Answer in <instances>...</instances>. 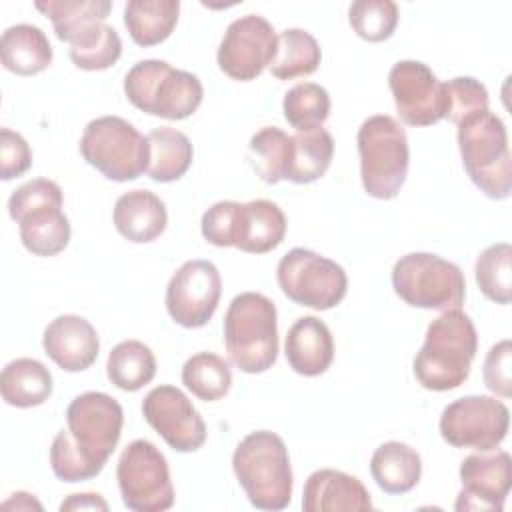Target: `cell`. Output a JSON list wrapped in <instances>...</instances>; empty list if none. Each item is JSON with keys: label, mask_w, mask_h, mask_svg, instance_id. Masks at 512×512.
<instances>
[{"label": "cell", "mask_w": 512, "mask_h": 512, "mask_svg": "<svg viewBox=\"0 0 512 512\" xmlns=\"http://www.w3.org/2000/svg\"><path fill=\"white\" fill-rule=\"evenodd\" d=\"M484 384L502 398L512 396V342L508 338L496 342L484 358Z\"/></svg>", "instance_id": "41"}, {"label": "cell", "mask_w": 512, "mask_h": 512, "mask_svg": "<svg viewBox=\"0 0 512 512\" xmlns=\"http://www.w3.org/2000/svg\"><path fill=\"white\" fill-rule=\"evenodd\" d=\"M224 344L230 360L246 374L270 370L278 358V314L260 292L232 298L224 316Z\"/></svg>", "instance_id": "5"}, {"label": "cell", "mask_w": 512, "mask_h": 512, "mask_svg": "<svg viewBox=\"0 0 512 512\" xmlns=\"http://www.w3.org/2000/svg\"><path fill=\"white\" fill-rule=\"evenodd\" d=\"M66 424L76 450L102 472L122 434L118 400L104 392L78 394L66 408Z\"/></svg>", "instance_id": "13"}, {"label": "cell", "mask_w": 512, "mask_h": 512, "mask_svg": "<svg viewBox=\"0 0 512 512\" xmlns=\"http://www.w3.org/2000/svg\"><path fill=\"white\" fill-rule=\"evenodd\" d=\"M0 56L6 70L18 76H34L52 62V46L42 28L16 24L2 32Z\"/></svg>", "instance_id": "24"}, {"label": "cell", "mask_w": 512, "mask_h": 512, "mask_svg": "<svg viewBox=\"0 0 512 512\" xmlns=\"http://www.w3.org/2000/svg\"><path fill=\"white\" fill-rule=\"evenodd\" d=\"M370 474L386 494H406L420 482L422 460L408 444L390 440L374 450Z\"/></svg>", "instance_id": "25"}, {"label": "cell", "mask_w": 512, "mask_h": 512, "mask_svg": "<svg viewBox=\"0 0 512 512\" xmlns=\"http://www.w3.org/2000/svg\"><path fill=\"white\" fill-rule=\"evenodd\" d=\"M116 480L128 510L162 512L174 504L168 462L148 440H132L122 450L116 466Z\"/></svg>", "instance_id": "12"}, {"label": "cell", "mask_w": 512, "mask_h": 512, "mask_svg": "<svg viewBox=\"0 0 512 512\" xmlns=\"http://www.w3.org/2000/svg\"><path fill=\"white\" fill-rule=\"evenodd\" d=\"M320 60V44L310 32L302 28H286L278 34L276 54L268 70L278 80H292L316 72Z\"/></svg>", "instance_id": "31"}, {"label": "cell", "mask_w": 512, "mask_h": 512, "mask_svg": "<svg viewBox=\"0 0 512 512\" xmlns=\"http://www.w3.org/2000/svg\"><path fill=\"white\" fill-rule=\"evenodd\" d=\"M148 140V168L146 174L154 182H174L182 178L194 156L190 138L170 126L154 128L146 134Z\"/></svg>", "instance_id": "28"}, {"label": "cell", "mask_w": 512, "mask_h": 512, "mask_svg": "<svg viewBox=\"0 0 512 512\" xmlns=\"http://www.w3.org/2000/svg\"><path fill=\"white\" fill-rule=\"evenodd\" d=\"M62 512L68 510H108V502L96 494V492H84V494H70L62 504H60Z\"/></svg>", "instance_id": "43"}, {"label": "cell", "mask_w": 512, "mask_h": 512, "mask_svg": "<svg viewBox=\"0 0 512 512\" xmlns=\"http://www.w3.org/2000/svg\"><path fill=\"white\" fill-rule=\"evenodd\" d=\"M276 46L278 34L266 18L258 14L240 16L228 24L218 46V68L232 80H254L270 66Z\"/></svg>", "instance_id": "15"}, {"label": "cell", "mask_w": 512, "mask_h": 512, "mask_svg": "<svg viewBox=\"0 0 512 512\" xmlns=\"http://www.w3.org/2000/svg\"><path fill=\"white\" fill-rule=\"evenodd\" d=\"M50 466L58 480L62 482H82L100 474L96 466H92L72 444L70 432L60 430L50 446Z\"/></svg>", "instance_id": "39"}, {"label": "cell", "mask_w": 512, "mask_h": 512, "mask_svg": "<svg viewBox=\"0 0 512 512\" xmlns=\"http://www.w3.org/2000/svg\"><path fill=\"white\" fill-rule=\"evenodd\" d=\"M108 380L124 390L136 392L146 386L156 374V356L140 340H124L116 344L106 360Z\"/></svg>", "instance_id": "32"}, {"label": "cell", "mask_w": 512, "mask_h": 512, "mask_svg": "<svg viewBox=\"0 0 512 512\" xmlns=\"http://www.w3.org/2000/svg\"><path fill=\"white\" fill-rule=\"evenodd\" d=\"M304 512L372 510L370 492L356 478L342 470L322 468L308 476L302 492Z\"/></svg>", "instance_id": "21"}, {"label": "cell", "mask_w": 512, "mask_h": 512, "mask_svg": "<svg viewBox=\"0 0 512 512\" xmlns=\"http://www.w3.org/2000/svg\"><path fill=\"white\" fill-rule=\"evenodd\" d=\"M348 22L362 40L382 42L398 26V6L392 0H356L348 8Z\"/></svg>", "instance_id": "38"}, {"label": "cell", "mask_w": 512, "mask_h": 512, "mask_svg": "<svg viewBox=\"0 0 512 512\" xmlns=\"http://www.w3.org/2000/svg\"><path fill=\"white\" fill-rule=\"evenodd\" d=\"M178 14V0H130L124 6V26L138 46H154L172 34Z\"/></svg>", "instance_id": "29"}, {"label": "cell", "mask_w": 512, "mask_h": 512, "mask_svg": "<svg viewBox=\"0 0 512 512\" xmlns=\"http://www.w3.org/2000/svg\"><path fill=\"white\" fill-rule=\"evenodd\" d=\"M182 384L200 400L216 402L232 386V372L224 358L214 352H198L182 366Z\"/></svg>", "instance_id": "33"}, {"label": "cell", "mask_w": 512, "mask_h": 512, "mask_svg": "<svg viewBox=\"0 0 512 512\" xmlns=\"http://www.w3.org/2000/svg\"><path fill=\"white\" fill-rule=\"evenodd\" d=\"M462 490L454 508L462 510H496L504 502L512 486V460L506 450H488L470 454L460 464Z\"/></svg>", "instance_id": "19"}, {"label": "cell", "mask_w": 512, "mask_h": 512, "mask_svg": "<svg viewBox=\"0 0 512 512\" xmlns=\"http://www.w3.org/2000/svg\"><path fill=\"white\" fill-rule=\"evenodd\" d=\"M42 348L62 370L82 372L96 362L100 340L96 328L86 318L62 314L44 328Z\"/></svg>", "instance_id": "20"}, {"label": "cell", "mask_w": 512, "mask_h": 512, "mask_svg": "<svg viewBox=\"0 0 512 512\" xmlns=\"http://www.w3.org/2000/svg\"><path fill=\"white\" fill-rule=\"evenodd\" d=\"M246 498L260 510H284L292 500V466L284 440L270 430L250 432L232 454Z\"/></svg>", "instance_id": "2"}, {"label": "cell", "mask_w": 512, "mask_h": 512, "mask_svg": "<svg viewBox=\"0 0 512 512\" xmlns=\"http://www.w3.org/2000/svg\"><path fill=\"white\" fill-rule=\"evenodd\" d=\"M392 288L408 306L424 310L460 308L466 298L464 272L430 252L400 256L392 268Z\"/></svg>", "instance_id": "9"}, {"label": "cell", "mask_w": 512, "mask_h": 512, "mask_svg": "<svg viewBox=\"0 0 512 512\" xmlns=\"http://www.w3.org/2000/svg\"><path fill=\"white\" fill-rule=\"evenodd\" d=\"M0 394L16 408L40 406L52 394V374L36 358H16L2 368Z\"/></svg>", "instance_id": "26"}, {"label": "cell", "mask_w": 512, "mask_h": 512, "mask_svg": "<svg viewBox=\"0 0 512 512\" xmlns=\"http://www.w3.org/2000/svg\"><path fill=\"white\" fill-rule=\"evenodd\" d=\"M474 276L480 292L496 302L510 304L512 300V246L498 242L480 252L474 264Z\"/></svg>", "instance_id": "35"}, {"label": "cell", "mask_w": 512, "mask_h": 512, "mask_svg": "<svg viewBox=\"0 0 512 512\" xmlns=\"http://www.w3.org/2000/svg\"><path fill=\"white\" fill-rule=\"evenodd\" d=\"M142 414L176 452H194L206 442V424L200 412L176 386L152 388L142 400Z\"/></svg>", "instance_id": "18"}, {"label": "cell", "mask_w": 512, "mask_h": 512, "mask_svg": "<svg viewBox=\"0 0 512 512\" xmlns=\"http://www.w3.org/2000/svg\"><path fill=\"white\" fill-rule=\"evenodd\" d=\"M82 158L102 176L128 182L148 168V140L120 116H100L86 124L80 138Z\"/></svg>", "instance_id": "10"}, {"label": "cell", "mask_w": 512, "mask_h": 512, "mask_svg": "<svg viewBox=\"0 0 512 512\" xmlns=\"http://www.w3.org/2000/svg\"><path fill=\"white\" fill-rule=\"evenodd\" d=\"M32 166V150L24 136L10 128L0 130V178L12 180L28 172Z\"/></svg>", "instance_id": "42"}, {"label": "cell", "mask_w": 512, "mask_h": 512, "mask_svg": "<svg viewBox=\"0 0 512 512\" xmlns=\"http://www.w3.org/2000/svg\"><path fill=\"white\" fill-rule=\"evenodd\" d=\"M222 294V278L210 260H188L166 286V310L184 328H202L214 316Z\"/></svg>", "instance_id": "16"}, {"label": "cell", "mask_w": 512, "mask_h": 512, "mask_svg": "<svg viewBox=\"0 0 512 512\" xmlns=\"http://www.w3.org/2000/svg\"><path fill=\"white\" fill-rule=\"evenodd\" d=\"M124 92L138 110L166 120H184L202 104L204 88L196 74L166 60H140L124 76Z\"/></svg>", "instance_id": "6"}, {"label": "cell", "mask_w": 512, "mask_h": 512, "mask_svg": "<svg viewBox=\"0 0 512 512\" xmlns=\"http://www.w3.org/2000/svg\"><path fill=\"white\" fill-rule=\"evenodd\" d=\"M388 86L400 120L408 126H432L446 118L444 82L418 60H400L390 68Z\"/></svg>", "instance_id": "17"}, {"label": "cell", "mask_w": 512, "mask_h": 512, "mask_svg": "<svg viewBox=\"0 0 512 512\" xmlns=\"http://www.w3.org/2000/svg\"><path fill=\"white\" fill-rule=\"evenodd\" d=\"M290 156V136L278 126H264L248 142L252 170L266 184H278L286 178Z\"/></svg>", "instance_id": "34"}, {"label": "cell", "mask_w": 512, "mask_h": 512, "mask_svg": "<svg viewBox=\"0 0 512 512\" xmlns=\"http://www.w3.org/2000/svg\"><path fill=\"white\" fill-rule=\"evenodd\" d=\"M62 188L48 178L18 186L8 198V214L18 224L20 240L34 256H56L70 242V222L62 212Z\"/></svg>", "instance_id": "8"}, {"label": "cell", "mask_w": 512, "mask_h": 512, "mask_svg": "<svg viewBox=\"0 0 512 512\" xmlns=\"http://www.w3.org/2000/svg\"><path fill=\"white\" fill-rule=\"evenodd\" d=\"M330 108V94L316 82H300L292 86L282 100L284 118L292 128H296V132L322 126Z\"/></svg>", "instance_id": "36"}, {"label": "cell", "mask_w": 512, "mask_h": 512, "mask_svg": "<svg viewBox=\"0 0 512 512\" xmlns=\"http://www.w3.org/2000/svg\"><path fill=\"white\" fill-rule=\"evenodd\" d=\"M360 178L364 192L378 200H392L408 176L410 150L400 122L388 114L366 118L356 134Z\"/></svg>", "instance_id": "7"}, {"label": "cell", "mask_w": 512, "mask_h": 512, "mask_svg": "<svg viewBox=\"0 0 512 512\" xmlns=\"http://www.w3.org/2000/svg\"><path fill=\"white\" fill-rule=\"evenodd\" d=\"M122 54V40L118 32L106 22L96 24L86 34L70 44V60L80 70H106L118 62Z\"/></svg>", "instance_id": "37"}, {"label": "cell", "mask_w": 512, "mask_h": 512, "mask_svg": "<svg viewBox=\"0 0 512 512\" xmlns=\"http://www.w3.org/2000/svg\"><path fill=\"white\" fill-rule=\"evenodd\" d=\"M510 412L504 402L470 394L450 402L440 414V436L454 448H472L478 452L494 450L508 434Z\"/></svg>", "instance_id": "14"}, {"label": "cell", "mask_w": 512, "mask_h": 512, "mask_svg": "<svg viewBox=\"0 0 512 512\" xmlns=\"http://www.w3.org/2000/svg\"><path fill=\"white\" fill-rule=\"evenodd\" d=\"M166 224V206L150 190H130L114 204V226L130 242H152L164 232Z\"/></svg>", "instance_id": "23"}, {"label": "cell", "mask_w": 512, "mask_h": 512, "mask_svg": "<svg viewBox=\"0 0 512 512\" xmlns=\"http://www.w3.org/2000/svg\"><path fill=\"white\" fill-rule=\"evenodd\" d=\"M276 280L288 300L314 310L338 306L348 290L344 268L308 248L288 250L276 266Z\"/></svg>", "instance_id": "11"}, {"label": "cell", "mask_w": 512, "mask_h": 512, "mask_svg": "<svg viewBox=\"0 0 512 512\" xmlns=\"http://www.w3.org/2000/svg\"><path fill=\"white\" fill-rule=\"evenodd\" d=\"M478 350L476 326L460 308L444 310L426 330L424 344L414 358V376L422 388L454 390L470 376Z\"/></svg>", "instance_id": "1"}, {"label": "cell", "mask_w": 512, "mask_h": 512, "mask_svg": "<svg viewBox=\"0 0 512 512\" xmlns=\"http://www.w3.org/2000/svg\"><path fill=\"white\" fill-rule=\"evenodd\" d=\"M334 156L332 134L318 126L310 130H298L290 136V156L286 178L294 184H310L326 174Z\"/></svg>", "instance_id": "27"}, {"label": "cell", "mask_w": 512, "mask_h": 512, "mask_svg": "<svg viewBox=\"0 0 512 512\" xmlns=\"http://www.w3.org/2000/svg\"><path fill=\"white\" fill-rule=\"evenodd\" d=\"M2 506H4V508L16 506V510H22V508H36V510H42V504L36 502V500H34L30 494H26V492H14L12 498L6 500Z\"/></svg>", "instance_id": "44"}, {"label": "cell", "mask_w": 512, "mask_h": 512, "mask_svg": "<svg viewBox=\"0 0 512 512\" xmlns=\"http://www.w3.org/2000/svg\"><path fill=\"white\" fill-rule=\"evenodd\" d=\"M456 140L462 164L470 180L492 200H504L512 192V156L506 124L490 108L462 118Z\"/></svg>", "instance_id": "4"}, {"label": "cell", "mask_w": 512, "mask_h": 512, "mask_svg": "<svg viewBox=\"0 0 512 512\" xmlns=\"http://www.w3.org/2000/svg\"><path fill=\"white\" fill-rule=\"evenodd\" d=\"M202 236L218 246H234L248 254L274 250L286 236V216L272 200L234 202L220 200L212 204L200 220Z\"/></svg>", "instance_id": "3"}, {"label": "cell", "mask_w": 512, "mask_h": 512, "mask_svg": "<svg viewBox=\"0 0 512 512\" xmlns=\"http://www.w3.org/2000/svg\"><path fill=\"white\" fill-rule=\"evenodd\" d=\"M36 10L50 18L56 38L72 44L100 22H106L112 2L108 0H44L34 2Z\"/></svg>", "instance_id": "30"}, {"label": "cell", "mask_w": 512, "mask_h": 512, "mask_svg": "<svg viewBox=\"0 0 512 512\" xmlns=\"http://www.w3.org/2000/svg\"><path fill=\"white\" fill-rule=\"evenodd\" d=\"M284 354L296 374H324L334 360V340L330 328L316 316L298 318L288 328L284 340Z\"/></svg>", "instance_id": "22"}, {"label": "cell", "mask_w": 512, "mask_h": 512, "mask_svg": "<svg viewBox=\"0 0 512 512\" xmlns=\"http://www.w3.org/2000/svg\"><path fill=\"white\" fill-rule=\"evenodd\" d=\"M446 88V118L454 124H458L462 118H466L472 112L486 110L488 108V90L486 86L472 78V76H456L448 82H444Z\"/></svg>", "instance_id": "40"}]
</instances>
